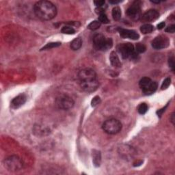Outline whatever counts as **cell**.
Returning <instances> with one entry per match:
<instances>
[{
  "label": "cell",
  "mask_w": 175,
  "mask_h": 175,
  "mask_svg": "<svg viewBox=\"0 0 175 175\" xmlns=\"http://www.w3.org/2000/svg\"><path fill=\"white\" fill-rule=\"evenodd\" d=\"M138 112L140 114H146V113H147V112L148 111V105L145 103H141L140 105L138 106Z\"/></svg>",
  "instance_id": "22"
},
{
  "label": "cell",
  "mask_w": 175,
  "mask_h": 175,
  "mask_svg": "<svg viewBox=\"0 0 175 175\" xmlns=\"http://www.w3.org/2000/svg\"><path fill=\"white\" fill-rule=\"evenodd\" d=\"M81 46H82V40L79 37L75 38L70 43V48L74 51L79 50Z\"/></svg>",
  "instance_id": "16"
},
{
  "label": "cell",
  "mask_w": 175,
  "mask_h": 175,
  "mask_svg": "<svg viewBox=\"0 0 175 175\" xmlns=\"http://www.w3.org/2000/svg\"><path fill=\"white\" fill-rule=\"evenodd\" d=\"M110 4H119L121 2V1H109Z\"/></svg>",
  "instance_id": "34"
},
{
  "label": "cell",
  "mask_w": 175,
  "mask_h": 175,
  "mask_svg": "<svg viewBox=\"0 0 175 175\" xmlns=\"http://www.w3.org/2000/svg\"><path fill=\"white\" fill-rule=\"evenodd\" d=\"M166 32L174 33L175 32V25H171L166 29Z\"/></svg>",
  "instance_id": "29"
},
{
  "label": "cell",
  "mask_w": 175,
  "mask_h": 175,
  "mask_svg": "<svg viewBox=\"0 0 175 175\" xmlns=\"http://www.w3.org/2000/svg\"><path fill=\"white\" fill-rule=\"evenodd\" d=\"M168 62H169V65H170V67H171L172 69L174 70V57H170V58H169V61H168Z\"/></svg>",
  "instance_id": "30"
},
{
  "label": "cell",
  "mask_w": 175,
  "mask_h": 175,
  "mask_svg": "<svg viewBox=\"0 0 175 175\" xmlns=\"http://www.w3.org/2000/svg\"><path fill=\"white\" fill-rule=\"evenodd\" d=\"M140 31L144 34H150V33H151L153 31V26L148 23L145 24V25L141 26Z\"/></svg>",
  "instance_id": "18"
},
{
  "label": "cell",
  "mask_w": 175,
  "mask_h": 175,
  "mask_svg": "<svg viewBox=\"0 0 175 175\" xmlns=\"http://www.w3.org/2000/svg\"><path fill=\"white\" fill-rule=\"evenodd\" d=\"M139 85L143 92L147 95L152 94L156 91L157 88V84L155 81H152L148 77H144L142 79L139 81Z\"/></svg>",
  "instance_id": "6"
},
{
  "label": "cell",
  "mask_w": 175,
  "mask_h": 175,
  "mask_svg": "<svg viewBox=\"0 0 175 175\" xmlns=\"http://www.w3.org/2000/svg\"><path fill=\"white\" fill-rule=\"evenodd\" d=\"M118 30L121 36L123 38H125L138 40L139 38V35L134 30L123 28H118Z\"/></svg>",
  "instance_id": "13"
},
{
  "label": "cell",
  "mask_w": 175,
  "mask_h": 175,
  "mask_svg": "<svg viewBox=\"0 0 175 175\" xmlns=\"http://www.w3.org/2000/svg\"><path fill=\"white\" fill-rule=\"evenodd\" d=\"M101 23L99 21H94L90 23L88 26V28L91 30H96L101 27Z\"/></svg>",
  "instance_id": "20"
},
{
  "label": "cell",
  "mask_w": 175,
  "mask_h": 175,
  "mask_svg": "<svg viewBox=\"0 0 175 175\" xmlns=\"http://www.w3.org/2000/svg\"><path fill=\"white\" fill-rule=\"evenodd\" d=\"M79 82H87L97 79V74L92 68H86L81 70L78 73Z\"/></svg>",
  "instance_id": "8"
},
{
  "label": "cell",
  "mask_w": 175,
  "mask_h": 175,
  "mask_svg": "<svg viewBox=\"0 0 175 175\" xmlns=\"http://www.w3.org/2000/svg\"><path fill=\"white\" fill-rule=\"evenodd\" d=\"M110 60L111 62V65H112L113 66L116 68H119L121 67L122 64L121 62L119 59L118 55H117V54L115 52H111L110 55Z\"/></svg>",
  "instance_id": "15"
},
{
  "label": "cell",
  "mask_w": 175,
  "mask_h": 175,
  "mask_svg": "<svg viewBox=\"0 0 175 175\" xmlns=\"http://www.w3.org/2000/svg\"><path fill=\"white\" fill-rule=\"evenodd\" d=\"M159 13L158 11L155 9H151L148 10L145 14H143L141 16V21L144 23H148V22H151L155 21L156 19L159 18Z\"/></svg>",
  "instance_id": "11"
},
{
  "label": "cell",
  "mask_w": 175,
  "mask_h": 175,
  "mask_svg": "<svg viewBox=\"0 0 175 175\" xmlns=\"http://www.w3.org/2000/svg\"><path fill=\"white\" fill-rule=\"evenodd\" d=\"M170 44L168 38L165 36H157L153 41H152V46L155 49H161L166 48Z\"/></svg>",
  "instance_id": "10"
},
{
  "label": "cell",
  "mask_w": 175,
  "mask_h": 175,
  "mask_svg": "<svg viewBox=\"0 0 175 175\" xmlns=\"http://www.w3.org/2000/svg\"><path fill=\"white\" fill-rule=\"evenodd\" d=\"M164 26H165L164 22H161V23H159L158 25H157V29H158V30H161V29L164 28Z\"/></svg>",
  "instance_id": "32"
},
{
  "label": "cell",
  "mask_w": 175,
  "mask_h": 175,
  "mask_svg": "<svg viewBox=\"0 0 175 175\" xmlns=\"http://www.w3.org/2000/svg\"><path fill=\"white\" fill-rule=\"evenodd\" d=\"M170 120H171V122L172 123L173 125H174V121H175V118H174V113H172V115H171V118H170Z\"/></svg>",
  "instance_id": "33"
},
{
  "label": "cell",
  "mask_w": 175,
  "mask_h": 175,
  "mask_svg": "<svg viewBox=\"0 0 175 175\" xmlns=\"http://www.w3.org/2000/svg\"><path fill=\"white\" fill-rule=\"evenodd\" d=\"M100 103H101L100 97H98V96H96V97H94L92 100L91 105L92 106V107H96V106L98 105Z\"/></svg>",
  "instance_id": "27"
},
{
  "label": "cell",
  "mask_w": 175,
  "mask_h": 175,
  "mask_svg": "<svg viewBox=\"0 0 175 175\" xmlns=\"http://www.w3.org/2000/svg\"><path fill=\"white\" fill-rule=\"evenodd\" d=\"M92 157H93V163H94V164L96 166H100L101 161L100 152L98 151V150H93Z\"/></svg>",
  "instance_id": "17"
},
{
  "label": "cell",
  "mask_w": 175,
  "mask_h": 175,
  "mask_svg": "<svg viewBox=\"0 0 175 175\" xmlns=\"http://www.w3.org/2000/svg\"><path fill=\"white\" fill-rule=\"evenodd\" d=\"M56 105L59 109L63 110H68L73 107L75 102L71 97L66 94H61L57 97Z\"/></svg>",
  "instance_id": "7"
},
{
  "label": "cell",
  "mask_w": 175,
  "mask_h": 175,
  "mask_svg": "<svg viewBox=\"0 0 175 175\" xmlns=\"http://www.w3.org/2000/svg\"><path fill=\"white\" fill-rule=\"evenodd\" d=\"M26 101H27V97L25 94H19L15 99H13V100L11 101V107L13 109H17V108L21 107L25 103Z\"/></svg>",
  "instance_id": "14"
},
{
  "label": "cell",
  "mask_w": 175,
  "mask_h": 175,
  "mask_svg": "<svg viewBox=\"0 0 175 175\" xmlns=\"http://www.w3.org/2000/svg\"><path fill=\"white\" fill-rule=\"evenodd\" d=\"M112 17L115 21H118L121 18V10L118 6H116L112 10Z\"/></svg>",
  "instance_id": "19"
},
{
  "label": "cell",
  "mask_w": 175,
  "mask_h": 175,
  "mask_svg": "<svg viewBox=\"0 0 175 175\" xmlns=\"http://www.w3.org/2000/svg\"><path fill=\"white\" fill-rule=\"evenodd\" d=\"M4 167L10 172H17L21 170L23 167L22 159L17 155H12L6 158L4 161Z\"/></svg>",
  "instance_id": "2"
},
{
  "label": "cell",
  "mask_w": 175,
  "mask_h": 175,
  "mask_svg": "<svg viewBox=\"0 0 175 175\" xmlns=\"http://www.w3.org/2000/svg\"><path fill=\"white\" fill-rule=\"evenodd\" d=\"M147 49L146 48V46L142 43H138L136 45V52L139 53V54H142V53H144Z\"/></svg>",
  "instance_id": "24"
},
{
  "label": "cell",
  "mask_w": 175,
  "mask_h": 175,
  "mask_svg": "<svg viewBox=\"0 0 175 175\" xmlns=\"http://www.w3.org/2000/svg\"><path fill=\"white\" fill-rule=\"evenodd\" d=\"M127 15L131 19L134 21H138L139 19H140L142 16L140 5L138 2H135L127 9Z\"/></svg>",
  "instance_id": "9"
},
{
  "label": "cell",
  "mask_w": 175,
  "mask_h": 175,
  "mask_svg": "<svg viewBox=\"0 0 175 175\" xmlns=\"http://www.w3.org/2000/svg\"><path fill=\"white\" fill-rule=\"evenodd\" d=\"M34 10L38 18L43 21H49L57 15V8L54 4L48 1L36 2L34 6Z\"/></svg>",
  "instance_id": "1"
},
{
  "label": "cell",
  "mask_w": 175,
  "mask_h": 175,
  "mask_svg": "<svg viewBox=\"0 0 175 175\" xmlns=\"http://www.w3.org/2000/svg\"><path fill=\"white\" fill-rule=\"evenodd\" d=\"M118 50L123 59H134L137 57L138 55L135 51L134 46L129 43L120 44L118 46Z\"/></svg>",
  "instance_id": "5"
},
{
  "label": "cell",
  "mask_w": 175,
  "mask_h": 175,
  "mask_svg": "<svg viewBox=\"0 0 175 175\" xmlns=\"http://www.w3.org/2000/svg\"><path fill=\"white\" fill-rule=\"evenodd\" d=\"M170 83H171V79L170 78H166L164 81H163L162 85H161V90H166L169 87V86L170 85Z\"/></svg>",
  "instance_id": "26"
},
{
  "label": "cell",
  "mask_w": 175,
  "mask_h": 175,
  "mask_svg": "<svg viewBox=\"0 0 175 175\" xmlns=\"http://www.w3.org/2000/svg\"><path fill=\"white\" fill-rule=\"evenodd\" d=\"M105 1H103V0H99V1H94V4L95 6H97V8H102L104 4H105Z\"/></svg>",
  "instance_id": "28"
},
{
  "label": "cell",
  "mask_w": 175,
  "mask_h": 175,
  "mask_svg": "<svg viewBox=\"0 0 175 175\" xmlns=\"http://www.w3.org/2000/svg\"><path fill=\"white\" fill-rule=\"evenodd\" d=\"M93 43L97 49L106 51L112 47L113 42L112 39L107 38L103 34H97L93 37Z\"/></svg>",
  "instance_id": "3"
},
{
  "label": "cell",
  "mask_w": 175,
  "mask_h": 175,
  "mask_svg": "<svg viewBox=\"0 0 175 175\" xmlns=\"http://www.w3.org/2000/svg\"><path fill=\"white\" fill-rule=\"evenodd\" d=\"M95 10H96V12L97 13V14L99 15L103 14V13H105L104 12V10H103V8H97Z\"/></svg>",
  "instance_id": "31"
},
{
  "label": "cell",
  "mask_w": 175,
  "mask_h": 175,
  "mask_svg": "<svg viewBox=\"0 0 175 175\" xmlns=\"http://www.w3.org/2000/svg\"><path fill=\"white\" fill-rule=\"evenodd\" d=\"M102 128L104 131L110 135H115L121 131L122 124L117 119L111 118L105 121L103 124Z\"/></svg>",
  "instance_id": "4"
},
{
  "label": "cell",
  "mask_w": 175,
  "mask_h": 175,
  "mask_svg": "<svg viewBox=\"0 0 175 175\" xmlns=\"http://www.w3.org/2000/svg\"><path fill=\"white\" fill-rule=\"evenodd\" d=\"M61 32L65 34H73L75 33V30L70 26H65L62 28Z\"/></svg>",
  "instance_id": "21"
},
{
  "label": "cell",
  "mask_w": 175,
  "mask_h": 175,
  "mask_svg": "<svg viewBox=\"0 0 175 175\" xmlns=\"http://www.w3.org/2000/svg\"><path fill=\"white\" fill-rule=\"evenodd\" d=\"M99 21H100L101 23H105V24H107L110 22V20L108 19L107 15H106L105 13H103V14L99 15Z\"/></svg>",
  "instance_id": "25"
},
{
  "label": "cell",
  "mask_w": 175,
  "mask_h": 175,
  "mask_svg": "<svg viewBox=\"0 0 175 175\" xmlns=\"http://www.w3.org/2000/svg\"><path fill=\"white\" fill-rule=\"evenodd\" d=\"M79 85H80L81 89L85 92H94L99 88V84L98 79H95V80L88 81V82L79 83Z\"/></svg>",
  "instance_id": "12"
},
{
  "label": "cell",
  "mask_w": 175,
  "mask_h": 175,
  "mask_svg": "<svg viewBox=\"0 0 175 175\" xmlns=\"http://www.w3.org/2000/svg\"><path fill=\"white\" fill-rule=\"evenodd\" d=\"M61 45L60 43H48L47 45H45L43 48H42V50H46V49H50L57 47V46H59Z\"/></svg>",
  "instance_id": "23"
}]
</instances>
